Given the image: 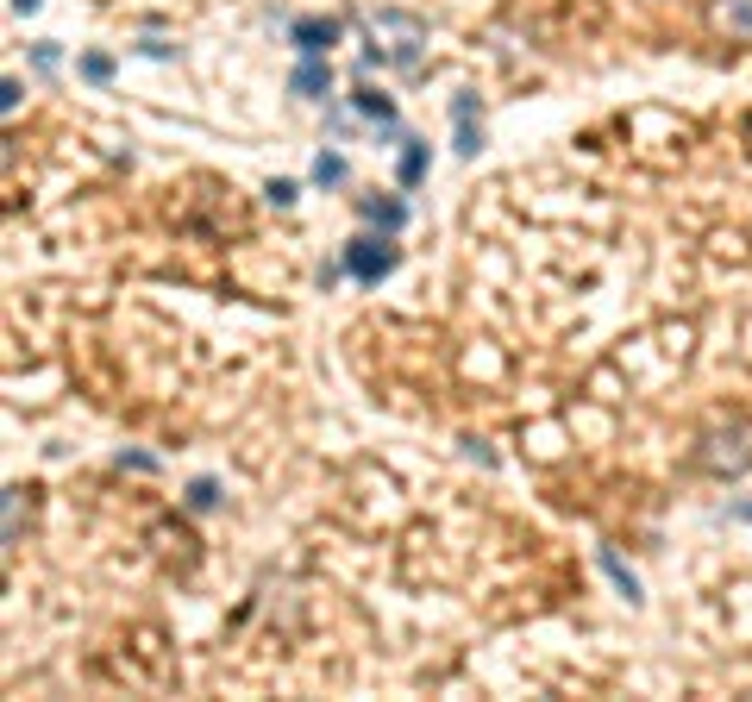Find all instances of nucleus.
<instances>
[{
    "mask_svg": "<svg viewBox=\"0 0 752 702\" xmlns=\"http://www.w3.org/2000/svg\"><path fill=\"white\" fill-rule=\"evenodd\" d=\"M345 270L358 276V283H383V276L395 270V245H389V232H383V239H351V245H345Z\"/></svg>",
    "mask_w": 752,
    "mask_h": 702,
    "instance_id": "1",
    "label": "nucleus"
},
{
    "mask_svg": "<svg viewBox=\"0 0 752 702\" xmlns=\"http://www.w3.org/2000/svg\"><path fill=\"white\" fill-rule=\"evenodd\" d=\"M289 44L301 57H326L339 44V19H326V13H308V19H295L289 26Z\"/></svg>",
    "mask_w": 752,
    "mask_h": 702,
    "instance_id": "2",
    "label": "nucleus"
},
{
    "mask_svg": "<svg viewBox=\"0 0 752 702\" xmlns=\"http://www.w3.org/2000/svg\"><path fill=\"white\" fill-rule=\"evenodd\" d=\"M289 88H295L301 101H326V88H333V63H326V57H301Z\"/></svg>",
    "mask_w": 752,
    "mask_h": 702,
    "instance_id": "3",
    "label": "nucleus"
},
{
    "mask_svg": "<svg viewBox=\"0 0 752 702\" xmlns=\"http://www.w3.org/2000/svg\"><path fill=\"white\" fill-rule=\"evenodd\" d=\"M709 26L727 38H752V0H715L709 7Z\"/></svg>",
    "mask_w": 752,
    "mask_h": 702,
    "instance_id": "4",
    "label": "nucleus"
},
{
    "mask_svg": "<svg viewBox=\"0 0 752 702\" xmlns=\"http://www.w3.org/2000/svg\"><path fill=\"white\" fill-rule=\"evenodd\" d=\"M358 214H364L370 226H383V232H402V226H408V207H402V201H376V195H364Z\"/></svg>",
    "mask_w": 752,
    "mask_h": 702,
    "instance_id": "5",
    "label": "nucleus"
},
{
    "mask_svg": "<svg viewBox=\"0 0 752 702\" xmlns=\"http://www.w3.org/2000/svg\"><path fill=\"white\" fill-rule=\"evenodd\" d=\"M427 145H420V138H408V145H402V170H395V176H402V189H420V182H427Z\"/></svg>",
    "mask_w": 752,
    "mask_h": 702,
    "instance_id": "6",
    "label": "nucleus"
},
{
    "mask_svg": "<svg viewBox=\"0 0 752 702\" xmlns=\"http://www.w3.org/2000/svg\"><path fill=\"white\" fill-rule=\"evenodd\" d=\"M351 101H358V113H364V120H376V126H395V101H389V95H376V88H358Z\"/></svg>",
    "mask_w": 752,
    "mask_h": 702,
    "instance_id": "7",
    "label": "nucleus"
},
{
    "mask_svg": "<svg viewBox=\"0 0 752 702\" xmlns=\"http://www.w3.org/2000/svg\"><path fill=\"white\" fill-rule=\"evenodd\" d=\"M602 571H608V577H615V590H621L627 602H640V577H633V571H627V565H621V558H615V552H608V546H602Z\"/></svg>",
    "mask_w": 752,
    "mask_h": 702,
    "instance_id": "8",
    "label": "nucleus"
},
{
    "mask_svg": "<svg viewBox=\"0 0 752 702\" xmlns=\"http://www.w3.org/2000/svg\"><path fill=\"white\" fill-rule=\"evenodd\" d=\"M314 182H320V189H339V182H345V157L339 151H320L314 157Z\"/></svg>",
    "mask_w": 752,
    "mask_h": 702,
    "instance_id": "9",
    "label": "nucleus"
},
{
    "mask_svg": "<svg viewBox=\"0 0 752 702\" xmlns=\"http://www.w3.org/2000/svg\"><path fill=\"white\" fill-rule=\"evenodd\" d=\"M82 82H94V88L113 82V57H107V51H88V57H82Z\"/></svg>",
    "mask_w": 752,
    "mask_h": 702,
    "instance_id": "10",
    "label": "nucleus"
},
{
    "mask_svg": "<svg viewBox=\"0 0 752 702\" xmlns=\"http://www.w3.org/2000/svg\"><path fill=\"white\" fill-rule=\"evenodd\" d=\"M220 502V489H214V477H195V483H188V508H195V514H207V508H214Z\"/></svg>",
    "mask_w": 752,
    "mask_h": 702,
    "instance_id": "11",
    "label": "nucleus"
},
{
    "mask_svg": "<svg viewBox=\"0 0 752 702\" xmlns=\"http://www.w3.org/2000/svg\"><path fill=\"white\" fill-rule=\"evenodd\" d=\"M470 120H477V113H464V120H458V151H464V157H477V145H483V126H470Z\"/></svg>",
    "mask_w": 752,
    "mask_h": 702,
    "instance_id": "12",
    "label": "nucleus"
},
{
    "mask_svg": "<svg viewBox=\"0 0 752 702\" xmlns=\"http://www.w3.org/2000/svg\"><path fill=\"white\" fill-rule=\"evenodd\" d=\"M295 195H301L295 182H270V201H276V207H295Z\"/></svg>",
    "mask_w": 752,
    "mask_h": 702,
    "instance_id": "13",
    "label": "nucleus"
},
{
    "mask_svg": "<svg viewBox=\"0 0 752 702\" xmlns=\"http://www.w3.org/2000/svg\"><path fill=\"white\" fill-rule=\"evenodd\" d=\"M13 13H38V0H13Z\"/></svg>",
    "mask_w": 752,
    "mask_h": 702,
    "instance_id": "14",
    "label": "nucleus"
},
{
    "mask_svg": "<svg viewBox=\"0 0 752 702\" xmlns=\"http://www.w3.org/2000/svg\"><path fill=\"white\" fill-rule=\"evenodd\" d=\"M740 514H746V521H752V508H740Z\"/></svg>",
    "mask_w": 752,
    "mask_h": 702,
    "instance_id": "15",
    "label": "nucleus"
}]
</instances>
